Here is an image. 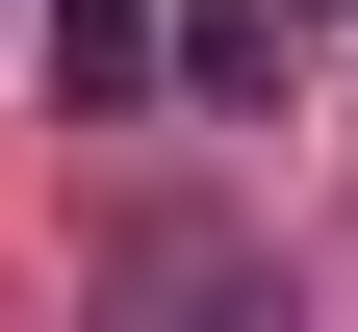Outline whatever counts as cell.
I'll use <instances>...</instances> for the list:
<instances>
[{
  "label": "cell",
  "mask_w": 358,
  "mask_h": 332,
  "mask_svg": "<svg viewBox=\"0 0 358 332\" xmlns=\"http://www.w3.org/2000/svg\"><path fill=\"white\" fill-rule=\"evenodd\" d=\"M26 52H52V103H77V128H128V103H154V0H52Z\"/></svg>",
  "instance_id": "cell-1"
}]
</instances>
